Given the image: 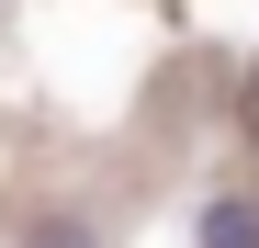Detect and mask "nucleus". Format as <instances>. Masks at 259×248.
Masks as SVG:
<instances>
[{"label": "nucleus", "instance_id": "f03ea898", "mask_svg": "<svg viewBox=\"0 0 259 248\" xmlns=\"http://www.w3.org/2000/svg\"><path fill=\"white\" fill-rule=\"evenodd\" d=\"M23 248H102V226H91V215H46Z\"/></svg>", "mask_w": 259, "mask_h": 248}, {"label": "nucleus", "instance_id": "f257e3e1", "mask_svg": "<svg viewBox=\"0 0 259 248\" xmlns=\"http://www.w3.org/2000/svg\"><path fill=\"white\" fill-rule=\"evenodd\" d=\"M203 248H259V203H214V215H203Z\"/></svg>", "mask_w": 259, "mask_h": 248}]
</instances>
